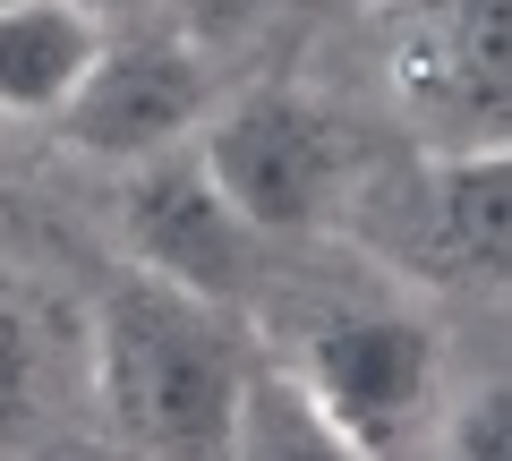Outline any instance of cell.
<instances>
[{
    "label": "cell",
    "mask_w": 512,
    "mask_h": 461,
    "mask_svg": "<svg viewBox=\"0 0 512 461\" xmlns=\"http://www.w3.org/2000/svg\"><path fill=\"white\" fill-rule=\"evenodd\" d=\"M86 376L128 461H231L265 351L239 308L120 265L86 316Z\"/></svg>",
    "instance_id": "cell-1"
},
{
    "label": "cell",
    "mask_w": 512,
    "mask_h": 461,
    "mask_svg": "<svg viewBox=\"0 0 512 461\" xmlns=\"http://www.w3.org/2000/svg\"><path fill=\"white\" fill-rule=\"evenodd\" d=\"M274 368L376 461H402L444 419L436 325L402 299H325L316 316H299V333L282 342Z\"/></svg>",
    "instance_id": "cell-2"
},
{
    "label": "cell",
    "mask_w": 512,
    "mask_h": 461,
    "mask_svg": "<svg viewBox=\"0 0 512 461\" xmlns=\"http://www.w3.org/2000/svg\"><path fill=\"white\" fill-rule=\"evenodd\" d=\"M342 222L393 274L436 291H512V146L487 154H410L393 171H359Z\"/></svg>",
    "instance_id": "cell-3"
},
{
    "label": "cell",
    "mask_w": 512,
    "mask_h": 461,
    "mask_svg": "<svg viewBox=\"0 0 512 461\" xmlns=\"http://www.w3.org/2000/svg\"><path fill=\"white\" fill-rule=\"evenodd\" d=\"M376 86L427 154L512 146V0H384Z\"/></svg>",
    "instance_id": "cell-4"
},
{
    "label": "cell",
    "mask_w": 512,
    "mask_h": 461,
    "mask_svg": "<svg viewBox=\"0 0 512 461\" xmlns=\"http://www.w3.org/2000/svg\"><path fill=\"white\" fill-rule=\"evenodd\" d=\"M197 154L256 240H308V231L342 222L350 188H359L342 120L299 86H248L231 103H214Z\"/></svg>",
    "instance_id": "cell-5"
},
{
    "label": "cell",
    "mask_w": 512,
    "mask_h": 461,
    "mask_svg": "<svg viewBox=\"0 0 512 461\" xmlns=\"http://www.w3.org/2000/svg\"><path fill=\"white\" fill-rule=\"evenodd\" d=\"M214 120V77H205L197 35H111L77 103L60 111V137L94 163H163L188 154Z\"/></svg>",
    "instance_id": "cell-6"
},
{
    "label": "cell",
    "mask_w": 512,
    "mask_h": 461,
    "mask_svg": "<svg viewBox=\"0 0 512 461\" xmlns=\"http://www.w3.org/2000/svg\"><path fill=\"white\" fill-rule=\"evenodd\" d=\"M120 248L137 274L180 282V291L222 299V308H239L256 274V231L231 214V197L214 188L197 146L120 171Z\"/></svg>",
    "instance_id": "cell-7"
},
{
    "label": "cell",
    "mask_w": 512,
    "mask_h": 461,
    "mask_svg": "<svg viewBox=\"0 0 512 461\" xmlns=\"http://www.w3.org/2000/svg\"><path fill=\"white\" fill-rule=\"evenodd\" d=\"M77 368H86V342L60 325L52 299L0 282V461H43V436L69 410Z\"/></svg>",
    "instance_id": "cell-8"
},
{
    "label": "cell",
    "mask_w": 512,
    "mask_h": 461,
    "mask_svg": "<svg viewBox=\"0 0 512 461\" xmlns=\"http://www.w3.org/2000/svg\"><path fill=\"white\" fill-rule=\"evenodd\" d=\"M111 26L77 0H18L0 9V120H43L60 129V111L94 77Z\"/></svg>",
    "instance_id": "cell-9"
},
{
    "label": "cell",
    "mask_w": 512,
    "mask_h": 461,
    "mask_svg": "<svg viewBox=\"0 0 512 461\" xmlns=\"http://www.w3.org/2000/svg\"><path fill=\"white\" fill-rule=\"evenodd\" d=\"M231 461H376V453H359V444H350L342 427H333L325 410H316L308 393L265 359V376H256V393H248V419H239Z\"/></svg>",
    "instance_id": "cell-10"
},
{
    "label": "cell",
    "mask_w": 512,
    "mask_h": 461,
    "mask_svg": "<svg viewBox=\"0 0 512 461\" xmlns=\"http://www.w3.org/2000/svg\"><path fill=\"white\" fill-rule=\"evenodd\" d=\"M436 453L444 461H512V376H487V385H470L444 410Z\"/></svg>",
    "instance_id": "cell-11"
},
{
    "label": "cell",
    "mask_w": 512,
    "mask_h": 461,
    "mask_svg": "<svg viewBox=\"0 0 512 461\" xmlns=\"http://www.w3.org/2000/svg\"><path fill=\"white\" fill-rule=\"evenodd\" d=\"M180 9L205 26V35H239V26H256L274 0H180Z\"/></svg>",
    "instance_id": "cell-12"
},
{
    "label": "cell",
    "mask_w": 512,
    "mask_h": 461,
    "mask_svg": "<svg viewBox=\"0 0 512 461\" xmlns=\"http://www.w3.org/2000/svg\"><path fill=\"white\" fill-rule=\"evenodd\" d=\"M77 9H94L103 26H120V18H146V9H163V0H77Z\"/></svg>",
    "instance_id": "cell-13"
},
{
    "label": "cell",
    "mask_w": 512,
    "mask_h": 461,
    "mask_svg": "<svg viewBox=\"0 0 512 461\" xmlns=\"http://www.w3.org/2000/svg\"><path fill=\"white\" fill-rule=\"evenodd\" d=\"M52 461H111V453H52Z\"/></svg>",
    "instance_id": "cell-14"
},
{
    "label": "cell",
    "mask_w": 512,
    "mask_h": 461,
    "mask_svg": "<svg viewBox=\"0 0 512 461\" xmlns=\"http://www.w3.org/2000/svg\"><path fill=\"white\" fill-rule=\"evenodd\" d=\"M0 9H18V0H0Z\"/></svg>",
    "instance_id": "cell-15"
},
{
    "label": "cell",
    "mask_w": 512,
    "mask_h": 461,
    "mask_svg": "<svg viewBox=\"0 0 512 461\" xmlns=\"http://www.w3.org/2000/svg\"><path fill=\"white\" fill-rule=\"evenodd\" d=\"M367 9H384V0H367Z\"/></svg>",
    "instance_id": "cell-16"
}]
</instances>
